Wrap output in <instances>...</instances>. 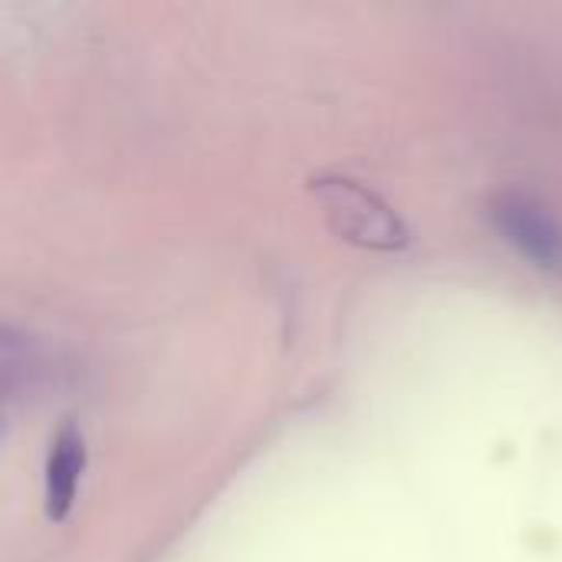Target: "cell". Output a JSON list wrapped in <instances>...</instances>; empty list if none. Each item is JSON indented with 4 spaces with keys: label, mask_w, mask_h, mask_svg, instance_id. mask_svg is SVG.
Here are the masks:
<instances>
[{
    "label": "cell",
    "mask_w": 562,
    "mask_h": 562,
    "mask_svg": "<svg viewBox=\"0 0 562 562\" xmlns=\"http://www.w3.org/2000/svg\"><path fill=\"white\" fill-rule=\"evenodd\" d=\"M86 471V445L76 425H63L49 445L46 454V474H43V504L49 520H66V514L76 504V491Z\"/></svg>",
    "instance_id": "cell-3"
},
{
    "label": "cell",
    "mask_w": 562,
    "mask_h": 562,
    "mask_svg": "<svg viewBox=\"0 0 562 562\" xmlns=\"http://www.w3.org/2000/svg\"><path fill=\"white\" fill-rule=\"evenodd\" d=\"M313 191L333 234H339L342 240L369 250H402L408 244V231L398 214L369 188L349 178H319L313 181Z\"/></svg>",
    "instance_id": "cell-1"
},
{
    "label": "cell",
    "mask_w": 562,
    "mask_h": 562,
    "mask_svg": "<svg viewBox=\"0 0 562 562\" xmlns=\"http://www.w3.org/2000/svg\"><path fill=\"white\" fill-rule=\"evenodd\" d=\"M491 217L527 260L543 270H562V227L540 201L507 191L494 198Z\"/></svg>",
    "instance_id": "cell-2"
}]
</instances>
